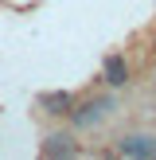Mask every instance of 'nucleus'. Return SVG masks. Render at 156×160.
Segmentation results:
<instances>
[{"mask_svg":"<svg viewBox=\"0 0 156 160\" xmlns=\"http://www.w3.org/2000/svg\"><path fill=\"white\" fill-rule=\"evenodd\" d=\"M109 109H113V102H109V98H94V102H86L82 109H74V125H78V129H90V125L105 121Z\"/></svg>","mask_w":156,"mask_h":160,"instance_id":"1","label":"nucleus"},{"mask_svg":"<svg viewBox=\"0 0 156 160\" xmlns=\"http://www.w3.org/2000/svg\"><path fill=\"white\" fill-rule=\"evenodd\" d=\"M117 152H121V156H156V137L133 133V137H125L121 145H117Z\"/></svg>","mask_w":156,"mask_h":160,"instance_id":"2","label":"nucleus"},{"mask_svg":"<svg viewBox=\"0 0 156 160\" xmlns=\"http://www.w3.org/2000/svg\"><path fill=\"white\" fill-rule=\"evenodd\" d=\"M43 152H47V156H74L78 148L70 145V137H66V133H55V137H47Z\"/></svg>","mask_w":156,"mask_h":160,"instance_id":"4","label":"nucleus"},{"mask_svg":"<svg viewBox=\"0 0 156 160\" xmlns=\"http://www.w3.org/2000/svg\"><path fill=\"white\" fill-rule=\"evenodd\" d=\"M39 102L47 106V113H70V102H74V98H70L66 90H59V94H43Z\"/></svg>","mask_w":156,"mask_h":160,"instance_id":"5","label":"nucleus"},{"mask_svg":"<svg viewBox=\"0 0 156 160\" xmlns=\"http://www.w3.org/2000/svg\"><path fill=\"white\" fill-rule=\"evenodd\" d=\"M105 82L109 86H125V82H129V67H125L121 55H109V59H105Z\"/></svg>","mask_w":156,"mask_h":160,"instance_id":"3","label":"nucleus"}]
</instances>
